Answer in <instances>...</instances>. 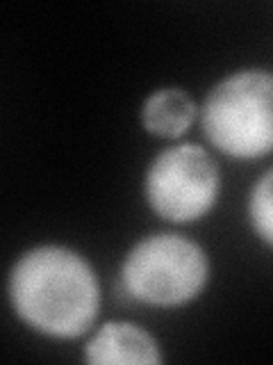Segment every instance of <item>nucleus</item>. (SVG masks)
I'll return each instance as SVG.
<instances>
[{"label":"nucleus","mask_w":273,"mask_h":365,"mask_svg":"<svg viewBox=\"0 0 273 365\" xmlns=\"http://www.w3.org/2000/svg\"><path fill=\"white\" fill-rule=\"evenodd\" d=\"M9 302L39 334L77 338L96 322L100 288L94 267L73 249L43 245L23 254L11 267Z\"/></svg>","instance_id":"obj_1"},{"label":"nucleus","mask_w":273,"mask_h":365,"mask_svg":"<svg viewBox=\"0 0 273 365\" xmlns=\"http://www.w3.org/2000/svg\"><path fill=\"white\" fill-rule=\"evenodd\" d=\"M203 130L212 146L237 160L273 151V73L248 68L223 78L203 106Z\"/></svg>","instance_id":"obj_2"},{"label":"nucleus","mask_w":273,"mask_h":365,"mask_svg":"<svg viewBox=\"0 0 273 365\" xmlns=\"http://www.w3.org/2000/svg\"><path fill=\"white\" fill-rule=\"evenodd\" d=\"M210 262L200 245L176 233L148 235L123 260L121 279L136 302L159 308L185 306L203 292Z\"/></svg>","instance_id":"obj_3"},{"label":"nucleus","mask_w":273,"mask_h":365,"mask_svg":"<svg viewBox=\"0 0 273 365\" xmlns=\"http://www.w3.org/2000/svg\"><path fill=\"white\" fill-rule=\"evenodd\" d=\"M219 167L198 144L166 148L146 174L148 205L173 224H189L208 215L219 197Z\"/></svg>","instance_id":"obj_4"},{"label":"nucleus","mask_w":273,"mask_h":365,"mask_svg":"<svg viewBox=\"0 0 273 365\" xmlns=\"http://www.w3.org/2000/svg\"><path fill=\"white\" fill-rule=\"evenodd\" d=\"M87 363L123 365V363H162L155 338L146 329L130 322L102 324L85 347Z\"/></svg>","instance_id":"obj_5"},{"label":"nucleus","mask_w":273,"mask_h":365,"mask_svg":"<svg viewBox=\"0 0 273 365\" xmlns=\"http://www.w3.org/2000/svg\"><path fill=\"white\" fill-rule=\"evenodd\" d=\"M193 119H196V103L185 89L178 87L155 91L146 98L141 110L144 128L157 137H168V140L185 135Z\"/></svg>","instance_id":"obj_6"},{"label":"nucleus","mask_w":273,"mask_h":365,"mask_svg":"<svg viewBox=\"0 0 273 365\" xmlns=\"http://www.w3.org/2000/svg\"><path fill=\"white\" fill-rule=\"evenodd\" d=\"M248 217L255 233L273 247V169L267 171L257 180V185L250 192L248 201Z\"/></svg>","instance_id":"obj_7"}]
</instances>
